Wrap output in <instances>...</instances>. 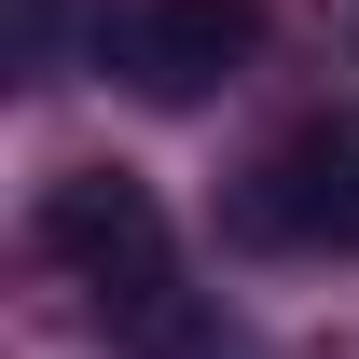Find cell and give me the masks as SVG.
I'll list each match as a JSON object with an SVG mask.
<instances>
[{
  "mask_svg": "<svg viewBox=\"0 0 359 359\" xmlns=\"http://www.w3.org/2000/svg\"><path fill=\"white\" fill-rule=\"evenodd\" d=\"M42 249L83 276L111 318H166V208L138 166H83L42 194Z\"/></svg>",
  "mask_w": 359,
  "mask_h": 359,
  "instance_id": "6da1fadb",
  "label": "cell"
},
{
  "mask_svg": "<svg viewBox=\"0 0 359 359\" xmlns=\"http://www.w3.org/2000/svg\"><path fill=\"white\" fill-rule=\"evenodd\" d=\"M249 42H263V0H138V28H125V83L138 97H208L249 69Z\"/></svg>",
  "mask_w": 359,
  "mask_h": 359,
  "instance_id": "3957f363",
  "label": "cell"
},
{
  "mask_svg": "<svg viewBox=\"0 0 359 359\" xmlns=\"http://www.w3.org/2000/svg\"><path fill=\"white\" fill-rule=\"evenodd\" d=\"M249 235L359 263V125H304V138H276L263 180H249Z\"/></svg>",
  "mask_w": 359,
  "mask_h": 359,
  "instance_id": "7a4b0ae2",
  "label": "cell"
}]
</instances>
